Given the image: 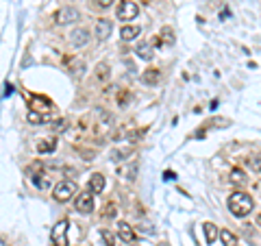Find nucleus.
Here are the masks:
<instances>
[{
    "label": "nucleus",
    "mask_w": 261,
    "mask_h": 246,
    "mask_svg": "<svg viewBox=\"0 0 261 246\" xmlns=\"http://www.w3.org/2000/svg\"><path fill=\"white\" fill-rule=\"evenodd\" d=\"M229 209L233 216L244 218V216H248L255 209V203H253V198H250V194L235 192V194H231V198H229Z\"/></svg>",
    "instance_id": "1"
},
{
    "label": "nucleus",
    "mask_w": 261,
    "mask_h": 246,
    "mask_svg": "<svg viewBox=\"0 0 261 246\" xmlns=\"http://www.w3.org/2000/svg\"><path fill=\"white\" fill-rule=\"evenodd\" d=\"M77 192H78L77 183H72V181H61V183L54 188V198H57L59 203H68V200L74 198Z\"/></svg>",
    "instance_id": "2"
},
{
    "label": "nucleus",
    "mask_w": 261,
    "mask_h": 246,
    "mask_svg": "<svg viewBox=\"0 0 261 246\" xmlns=\"http://www.w3.org/2000/svg\"><path fill=\"white\" fill-rule=\"evenodd\" d=\"M139 13V7L137 2H133V0H122V2L118 4V11H115V16L118 20H122V22H129V20H135Z\"/></svg>",
    "instance_id": "3"
},
{
    "label": "nucleus",
    "mask_w": 261,
    "mask_h": 246,
    "mask_svg": "<svg viewBox=\"0 0 261 246\" xmlns=\"http://www.w3.org/2000/svg\"><path fill=\"white\" fill-rule=\"evenodd\" d=\"M65 235H68V220H59V222L54 224L52 233H50V238H52V244L54 246H68V240H65Z\"/></svg>",
    "instance_id": "4"
},
{
    "label": "nucleus",
    "mask_w": 261,
    "mask_h": 246,
    "mask_svg": "<svg viewBox=\"0 0 261 246\" xmlns=\"http://www.w3.org/2000/svg\"><path fill=\"white\" fill-rule=\"evenodd\" d=\"M74 207L81 214H92L94 212V194L92 192H81L74 200Z\"/></svg>",
    "instance_id": "5"
},
{
    "label": "nucleus",
    "mask_w": 261,
    "mask_h": 246,
    "mask_svg": "<svg viewBox=\"0 0 261 246\" xmlns=\"http://www.w3.org/2000/svg\"><path fill=\"white\" fill-rule=\"evenodd\" d=\"M78 20V11L77 9H72V7H63V9H59L57 13H54V22L57 24H72V22H77Z\"/></svg>",
    "instance_id": "6"
},
{
    "label": "nucleus",
    "mask_w": 261,
    "mask_h": 246,
    "mask_svg": "<svg viewBox=\"0 0 261 246\" xmlns=\"http://www.w3.org/2000/svg\"><path fill=\"white\" fill-rule=\"evenodd\" d=\"M87 42H89V31H87V28H74V31L70 33V44H72L74 48L87 46Z\"/></svg>",
    "instance_id": "7"
},
{
    "label": "nucleus",
    "mask_w": 261,
    "mask_h": 246,
    "mask_svg": "<svg viewBox=\"0 0 261 246\" xmlns=\"http://www.w3.org/2000/svg\"><path fill=\"white\" fill-rule=\"evenodd\" d=\"M31 107H33V111H39L42 115H48L50 111H52V103L46 100V98H42V96H33Z\"/></svg>",
    "instance_id": "8"
},
{
    "label": "nucleus",
    "mask_w": 261,
    "mask_h": 246,
    "mask_svg": "<svg viewBox=\"0 0 261 246\" xmlns=\"http://www.w3.org/2000/svg\"><path fill=\"white\" fill-rule=\"evenodd\" d=\"M111 31H113V22H111V20L103 18V20H98V22H96V37L98 39H107L109 35H111Z\"/></svg>",
    "instance_id": "9"
},
{
    "label": "nucleus",
    "mask_w": 261,
    "mask_h": 246,
    "mask_svg": "<svg viewBox=\"0 0 261 246\" xmlns=\"http://www.w3.org/2000/svg\"><path fill=\"white\" fill-rule=\"evenodd\" d=\"M118 235L127 244H130V242H135V240H137V235H135V231H133V227H130L129 222H120L118 224Z\"/></svg>",
    "instance_id": "10"
},
{
    "label": "nucleus",
    "mask_w": 261,
    "mask_h": 246,
    "mask_svg": "<svg viewBox=\"0 0 261 246\" xmlns=\"http://www.w3.org/2000/svg\"><path fill=\"white\" fill-rule=\"evenodd\" d=\"M87 188H89V192H92V194H100L104 190V177H103V174H92V177H89Z\"/></svg>",
    "instance_id": "11"
},
{
    "label": "nucleus",
    "mask_w": 261,
    "mask_h": 246,
    "mask_svg": "<svg viewBox=\"0 0 261 246\" xmlns=\"http://www.w3.org/2000/svg\"><path fill=\"white\" fill-rule=\"evenodd\" d=\"M135 55H139L142 59L150 61V59L155 57V48H153V44H139L137 50H135Z\"/></svg>",
    "instance_id": "12"
},
{
    "label": "nucleus",
    "mask_w": 261,
    "mask_h": 246,
    "mask_svg": "<svg viewBox=\"0 0 261 246\" xmlns=\"http://www.w3.org/2000/svg\"><path fill=\"white\" fill-rule=\"evenodd\" d=\"M203 231H205V242H207V244H213L215 238H218V229H215V224L205 222V224H203Z\"/></svg>",
    "instance_id": "13"
},
{
    "label": "nucleus",
    "mask_w": 261,
    "mask_h": 246,
    "mask_svg": "<svg viewBox=\"0 0 261 246\" xmlns=\"http://www.w3.org/2000/svg\"><path fill=\"white\" fill-rule=\"evenodd\" d=\"M218 235H220V240H222V246H237V238H235V233H231L229 229H222Z\"/></svg>",
    "instance_id": "14"
},
{
    "label": "nucleus",
    "mask_w": 261,
    "mask_h": 246,
    "mask_svg": "<svg viewBox=\"0 0 261 246\" xmlns=\"http://www.w3.org/2000/svg\"><path fill=\"white\" fill-rule=\"evenodd\" d=\"M139 33H142V28H139V27H124V28H122V33H120V35H122V39H124V42H133V39L137 37Z\"/></svg>",
    "instance_id": "15"
},
{
    "label": "nucleus",
    "mask_w": 261,
    "mask_h": 246,
    "mask_svg": "<svg viewBox=\"0 0 261 246\" xmlns=\"http://www.w3.org/2000/svg\"><path fill=\"white\" fill-rule=\"evenodd\" d=\"M161 79V74H159V70H148L146 74H142V83H146V85H155Z\"/></svg>",
    "instance_id": "16"
},
{
    "label": "nucleus",
    "mask_w": 261,
    "mask_h": 246,
    "mask_svg": "<svg viewBox=\"0 0 261 246\" xmlns=\"http://www.w3.org/2000/svg\"><path fill=\"white\" fill-rule=\"evenodd\" d=\"M100 242H103V246H115V238L113 233L109 229H100Z\"/></svg>",
    "instance_id": "17"
},
{
    "label": "nucleus",
    "mask_w": 261,
    "mask_h": 246,
    "mask_svg": "<svg viewBox=\"0 0 261 246\" xmlns=\"http://www.w3.org/2000/svg\"><path fill=\"white\" fill-rule=\"evenodd\" d=\"M54 148H57V142H54V139H42V142L37 144L39 153H54Z\"/></svg>",
    "instance_id": "18"
},
{
    "label": "nucleus",
    "mask_w": 261,
    "mask_h": 246,
    "mask_svg": "<svg viewBox=\"0 0 261 246\" xmlns=\"http://www.w3.org/2000/svg\"><path fill=\"white\" fill-rule=\"evenodd\" d=\"M231 181H233L235 185H246V183H248V179H246L244 170H239V168H235L233 172H231Z\"/></svg>",
    "instance_id": "19"
},
{
    "label": "nucleus",
    "mask_w": 261,
    "mask_h": 246,
    "mask_svg": "<svg viewBox=\"0 0 261 246\" xmlns=\"http://www.w3.org/2000/svg\"><path fill=\"white\" fill-rule=\"evenodd\" d=\"M26 118H28V122H31V124H44L48 115H42V113H37V111H33V109H31V111L26 113Z\"/></svg>",
    "instance_id": "20"
},
{
    "label": "nucleus",
    "mask_w": 261,
    "mask_h": 246,
    "mask_svg": "<svg viewBox=\"0 0 261 246\" xmlns=\"http://www.w3.org/2000/svg\"><path fill=\"white\" fill-rule=\"evenodd\" d=\"M161 37H163V42L168 44V46H172V44H174V33H172V28H170V27H165L161 31Z\"/></svg>",
    "instance_id": "21"
},
{
    "label": "nucleus",
    "mask_w": 261,
    "mask_h": 246,
    "mask_svg": "<svg viewBox=\"0 0 261 246\" xmlns=\"http://www.w3.org/2000/svg\"><path fill=\"white\" fill-rule=\"evenodd\" d=\"M115 214H118V209H115V205L109 203L107 207H104V218H115Z\"/></svg>",
    "instance_id": "22"
},
{
    "label": "nucleus",
    "mask_w": 261,
    "mask_h": 246,
    "mask_svg": "<svg viewBox=\"0 0 261 246\" xmlns=\"http://www.w3.org/2000/svg\"><path fill=\"white\" fill-rule=\"evenodd\" d=\"M52 129H54V131H57V133H59V131H65V129H68V122H65V120H57Z\"/></svg>",
    "instance_id": "23"
},
{
    "label": "nucleus",
    "mask_w": 261,
    "mask_h": 246,
    "mask_svg": "<svg viewBox=\"0 0 261 246\" xmlns=\"http://www.w3.org/2000/svg\"><path fill=\"white\" fill-rule=\"evenodd\" d=\"M94 2H96L100 9H109V7H111V4L115 2V0H94Z\"/></svg>",
    "instance_id": "24"
},
{
    "label": "nucleus",
    "mask_w": 261,
    "mask_h": 246,
    "mask_svg": "<svg viewBox=\"0 0 261 246\" xmlns=\"http://www.w3.org/2000/svg\"><path fill=\"white\" fill-rule=\"evenodd\" d=\"M98 72H100V79H107V66H104V63L98 68Z\"/></svg>",
    "instance_id": "25"
},
{
    "label": "nucleus",
    "mask_w": 261,
    "mask_h": 246,
    "mask_svg": "<svg viewBox=\"0 0 261 246\" xmlns=\"http://www.w3.org/2000/svg\"><path fill=\"white\" fill-rule=\"evenodd\" d=\"M0 246H7V244H4V240H2V238H0Z\"/></svg>",
    "instance_id": "26"
},
{
    "label": "nucleus",
    "mask_w": 261,
    "mask_h": 246,
    "mask_svg": "<svg viewBox=\"0 0 261 246\" xmlns=\"http://www.w3.org/2000/svg\"><path fill=\"white\" fill-rule=\"evenodd\" d=\"M159 246H170V244H168V242H161V244H159Z\"/></svg>",
    "instance_id": "27"
}]
</instances>
